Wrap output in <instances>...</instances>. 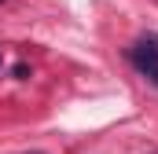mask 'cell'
<instances>
[{
    "label": "cell",
    "mask_w": 158,
    "mask_h": 154,
    "mask_svg": "<svg viewBox=\"0 0 158 154\" xmlns=\"http://www.w3.org/2000/svg\"><path fill=\"white\" fill-rule=\"evenodd\" d=\"M129 59H132V66L147 77L151 84H158V44H155V40H140V44H132Z\"/></svg>",
    "instance_id": "1"
}]
</instances>
